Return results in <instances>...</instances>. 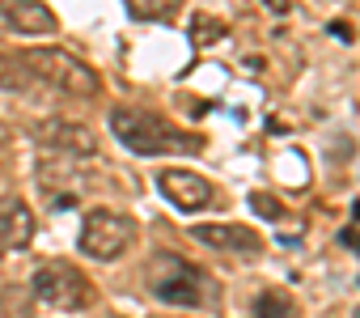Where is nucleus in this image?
I'll return each instance as SVG.
<instances>
[{
	"label": "nucleus",
	"instance_id": "obj_15",
	"mask_svg": "<svg viewBox=\"0 0 360 318\" xmlns=\"http://www.w3.org/2000/svg\"><path fill=\"white\" fill-rule=\"evenodd\" d=\"M13 250V229H9V212L0 208V259Z\"/></svg>",
	"mask_w": 360,
	"mask_h": 318
},
{
	"label": "nucleus",
	"instance_id": "obj_1",
	"mask_svg": "<svg viewBox=\"0 0 360 318\" xmlns=\"http://www.w3.org/2000/svg\"><path fill=\"white\" fill-rule=\"evenodd\" d=\"M110 132L127 153L140 157H165V153H200V140L191 132H178L153 110L140 106H115L110 110Z\"/></svg>",
	"mask_w": 360,
	"mask_h": 318
},
{
	"label": "nucleus",
	"instance_id": "obj_10",
	"mask_svg": "<svg viewBox=\"0 0 360 318\" xmlns=\"http://www.w3.org/2000/svg\"><path fill=\"white\" fill-rule=\"evenodd\" d=\"M127 13L136 22H174L178 18V5H169V0H131Z\"/></svg>",
	"mask_w": 360,
	"mask_h": 318
},
{
	"label": "nucleus",
	"instance_id": "obj_2",
	"mask_svg": "<svg viewBox=\"0 0 360 318\" xmlns=\"http://www.w3.org/2000/svg\"><path fill=\"white\" fill-rule=\"evenodd\" d=\"M22 64L34 81H47L60 94H72V98H94L98 94V72L64 47H30L22 56Z\"/></svg>",
	"mask_w": 360,
	"mask_h": 318
},
{
	"label": "nucleus",
	"instance_id": "obj_5",
	"mask_svg": "<svg viewBox=\"0 0 360 318\" xmlns=\"http://www.w3.org/2000/svg\"><path fill=\"white\" fill-rule=\"evenodd\" d=\"M34 293H39L43 305L64 310V314H77V310H85L94 301V288L81 276V267H72L64 259H51V263H43L34 272Z\"/></svg>",
	"mask_w": 360,
	"mask_h": 318
},
{
	"label": "nucleus",
	"instance_id": "obj_11",
	"mask_svg": "<svg viewBox=\"0 0 360 318\" xmlns=\"http://www.w3.org/2000/svg\"><path fill=\"white\" fill-rule=\"evenodd\" d=\"M34 77L26 72L22 56H0V89H30Z\"/></svg>",
	"mask_w": 360,
	"mask_h": 318
},
{
	"label": "nucleus",
	"instance_id": "obj_8",
	"mask_svg": "<svg viewBox=\"0 0 360 318\" xmlns=\"http://www.w3.org/2000/svg\"><path fill=\"white\" fill-rule=\"evenodd\" d=\"M0 22H9L18 34H56V13L47 5H34V0H9V5H0Z\"/></svg>",
	"mask_w": 360,
	"mask_h": 318
},
{
	"label": "nucleus",
	"instance_id": "obj_3",
	"mask_svg": "<svg viewBox=\"0 0 360 318\" xmlns=\"http://www.w3.org/2000/svg\"><path fill=\"white\" fill-rule=\"evenodd\" d=\"M144 276H148L153 297L165 305H200L204 301V276L183 255H153Z\"/></svg>",
	"mask_w": 360,
	"mask_h": 318
},
{
	"label": "nucleus",
	"instance_id": "obj_9",
	"mask_svg": "<svg viewBox=\"0 0 360 318\" xmlns=\"http://www.w3.org/2000/svg\"><path fill=\"white\" fill-rule=\"evenodd\" d=\"M195 238L217 246V250H233V255H259L263 250L259 234L246 225H195Z\"/></svg>",
	"mask_w": 360,
	"mask_h": 318
},
{
	"label": "nucleus",
	"instance_id": "obj_14",
	"mask_svg": "<svg viewBox=\"0 0 360 318\" xmlns=\"http://www.w3.org/2000/svg\"><path fill=\"white\" fill-rule=\"evenodd\" d=\"M250 204H255V208H259L267 221H284V204H280L276 196H263V191H255V196H250Z\"/></svg>",
	"mask_w": 360,
	"mask_h": 318
},
{
	"label": "nucleus",
	"instance_id": "obj_4",
	"mask_svg": "<svg viewBox=\"0 0 360 318\" xmlns=\"http://www.w3.org/2000/svg\"><path fill=\"white\" fill-rule=\"evenodd\" d=\"M131 238H136L131 217L110 212V208H94V212H85V221H81L77 246H81V255H89V259H98V263H115V259H123V250L131 246Z\"/></svg>",
	"mask_w": 360,
	"mask_h": 318
},
{
	"label": "nucleus",
	"instance_id": "obj_6",
	"mask_svg": "<svg viewBox=\"0 0 360 318\" xmlns=\"http://www.w3.org/2000/svg\"><path fill=\"white\" fill-rule=\"evenodd\" d=\"M157 187H161V196H165L178 212H200V208L212 204V183H208L204 174H195V170H183V166L161 170V174H157Z\"/></svg>",
	"mask_w": 360,
	"mask_h": 318
},
{
	"label": "nucleus",
	"instance_id": "obj_7",
	"mask_svg": "<svg viewBox=\"0 0 360 318\" xmlns=\"http://www.w3.org/2000/svg\"><path fill=\"white\" fill-rule=\"evenodd\" d=\"M39 148L43 153H60V157H94L98 153V136L85 123L51 119V123L39 127Z\"/></svg>",
	"mask_w": 360,
	"mask_h": 318
},
{
	"label": "nucleus",
	"instance_id": "obj_12",
	"mask_svg": "<svg viewBox=\"0 0 360 318\" xmlns=\"http://www.w3.org/2000/svg\"><path fill=\"white\" fill-rule=\"evenodd\" d=\"M5 212H9V229H13V250L30 246V238H34V217H30V208H26V204H9Z\"/></svg>",
	"mask_w": 360,
	"mask_h": 318
},
{
	"label": "nucleus",
	"instance_id": "obj_13",
	"mask_svg": "<svg viewBox=\"0 0 360 318\" xmlns=\"http://www.w3.org/2000/svg\"><path fill=\"white\" fill-rule=\"evenodd\" d=\"M259 318H297V305H292V297H288V293L267 288V293L259 297Z\"/></svg>",
	"mask_w": 360,
	"mask_h": 318
}]
</instances>
